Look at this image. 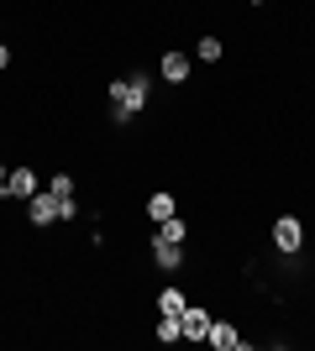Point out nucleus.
<instances>
[{
    "label": "nucleus",
    "instance_id": "f03ea898",
    "mask_svg": "<svg viewBox=\"0 0 315 351\" xmlns=\"http://www.w3.org/2000/svg\"><path fill=\"white\" fill-rule=\"evenodd\" d=\"M273 247L284 252V257H294V252L305 247V220L300 215H279L273 220Z\"/></svg>",
    "mask_w": 315,
    "mask_h": 351
},
{
    "label": "nucleus",
    "instance_id": "1a4fd4ad",
    "mask_svg": "<svg viewBox=\"0 0 315 351\" xmlns=\"http://www.w3.org/2000/svg\"><path fill=\"white\" fill-rule=\"evenodd\" d=\"M184 304H189V293H184V289H163V293H158V315H184Z\"/></svg>",
    "mask_w": 315,
    "mask_h": 351
},
{
    "label": "nucleus",
    "instance_id": "f257e3e1",
    "mask_svg": "<svg viewBox=\"0 0 315 351\" xmlns=\"http://www.w3.org/2000/svg\"><path fill=\"white\" fill-rule=\"evenodd\" d=\"M152 100V73H132V79H116L110 84V121L116 126H132Z\"/></svg>",
    "mask_w": 315,
    "mask_h": 351
},
{
    "label": "nucleus",
    "instance_id": "9b49d317",
    "mask_svg": "<svg viewBox=\"0 0 315 351\" xmlns=\"http://www.w3.org/2000/svg\"><path fill=\"white\" fill-rule=\"evenodd\" d=\"M148 252H152V263H158V267H179V263H184V252L168 247V241H152Z\"/></svg>",
    "mask_w": 315,
    "mask_h": 351
},
{
    "label": "nucleus",
    "instance_id": "2eb2a0df",
    "mask_svg": "<svg viewBox=\"0 0 315 351\" xmlns=\"http://www.w3.org/2000/svg\"><path fill=\"white\" fill-rule=\"evenodd\" d=\"M0 69H11V47L0 43Z\"/></svg>",
    "mask_w": 315,
    "mask_h": 351
},
{
    "label": "nucleus",
    "instance_id": "4468645a",
    "mask_svg": "<svg viewBox=\"0 0 315 351\" xmlns=\"http://www.w3.org/2000/svg\"><path fill=\"white\" fill-rule=\"evenodd\" d=\"M47 189L58 194V199H74V173H58L53 184H47Z\"/></svg>",
    "mask_w": 315,
    "mask_h": 351
},
{
    "label": "nucleus",
    "instance_id": "7ed1b4c3",
    "mask_svg": "<svg viewBox=\"0 0 315 351\" xmlns=\"http://www.w3.org/2000/svg\"><path fill=\"white\" fill-rule=\"evenodd\" d=\"M37 189H43V184H37V168H11V178H5V189H0V194H5V199H21V205H27V199H32Z\"/></svg>",
    "mask_w": 315,
    "mask_h": 351
},
{
    "label": "nucleus",
    "instance_id": "9d476101",
    "mask_svg": "<svg viewBox=\"0 0 315 351\" xmlns=\"http://www.w3.org/2000/svg\"><path fill=\"white\" fill-rule=\"evenodd\" d=\"M148 215H152V226H158V220H168V215H179L174 194H152V199H148Z\"/></svg>",
    "mask_w": 315,
    "mask_h": 351
},
{
    "label": "nucleus",
    "instance_id": "39448f33",
    "mask_svg": "<svg viewBox=\"0 0 315 351\" xmlns=\"http://www.w3.org/2000/svg\"><path fill=\"white\" fill-rule=\"evenodd\" d=\"M27 215H32V226H53V220H58V194H53V189H37L27 199Z\"/></svg>",
    "mask_w": 315,
    "mask_h": 351
},
{
    "label": "nucleus",
    "instance_id": "423d86ee",
    "mask_svg": "<svg viewBox=\"0 0 315 351\" xmlns=\"http://www.w3.org/2000/svg\"><path fill=\"white\" fill-rule=\"evenodd\" d=\"M189 53H179V47H174V53H163V63H158V73H163V84H184V79H189Z\"/></svg>",
    "mask_w": 315,
    "mask_h": 351
},
{
    "label": "nucleus",
    "instance_id": "0eeeda50",
    "mask_svg": "<svg viewBox=\"0 0 315 351\" xmlns=\"http://www.w3.org/2000/svg\"><path fill=\"white\" fill-rule=\"evenodd\" d=\"M210 346H215V351H242V330H237V325H231V320H215V325H210Z\"/></svg>",
    "mask_w": 315,
    "mask_h": 351
},
{
    "label": "nucleus",
    "instance_id": "ddd939ff",
    "mask_svg": "<svg viewBox=\"0 0 315 351\" xmlns=\"http://www.w3.org/2000/svg\"><path fill=\"white\" fill-rule=\"evenodd\" d=\"M195 53H200V63H215V58H221V37H200Z\"/></svg>",
    "mask_w": 315,
    "mask_h": 351
},
{
    "label": "nucleus",
    "instance_id": "6e6552de",
    "mask_svg": "<svg viewBox=\"0 0 315 351\" xmlns=\"http://www.w3.org/2000/svg\"><path fill=\"white\" fill-rule=\"evenodd\" d=\"M184 236H189V226H184L179 215H168V220H158V236H152V241H168V247H184Z\"/></svg>",
    "mask_w": 315,
    "mask_h": 351
},
{
    "label": "nucleus",
    "instance_id": "20e7f679",
    "mask_svg": "<svg viewBox=\"0 0 315 351\" xmlns=\"http://www.w3.org/2000/svg\"><path fill=\"white\" fill-rule=\"evenodd\" d=\"M179 325H184V341H205L210 325H215V315H210V309H200V304H184Z\"/></svg>",
    "mask_w": 315,
    "mask_h": 351
},
{
    "label": "nucleus",
    "instance_id": "f8f14e48",
    "mask_svg": "<svg viewBox=\"0 0 315 351\" xmlns=\"http://www.w3.org/2000/svg\"><path fill=\"white\" fill-rule=\"evenodd\" d=\"M158 341H184V325H179V315H158Z\"/></svg>",
    "mask_w": 315,
    "mask_h": 351
},
{
    "label": "nucleus",
    "instance_id": "dca6fc26",
    "mask_svg": "<svg viewBox=\"0 0 315 351\" xmlns=\"http://www.w3.org/2000/svg\"><path fill=\"white\" fill-rule=\"evenodd\" d=\"M5 178H11V168H5V162H0V189H5Z\"/></svg>",
    "mask_w": 315,
    "mask_h": 351
}]
</instances>
